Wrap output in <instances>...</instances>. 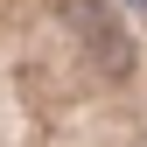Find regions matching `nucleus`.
I'll list each match as a JSON object with an SVG mask.
<instances>
[{
	"instance_id": "obj_2",
	"label": "nucleus",
	"mask_w": 147,
	"mask_h": 147,
	"mask_svg": "<svg viewBox=\"0 0 147 147\" xmlns=\"http://www.w3.org/2000/svg\"><path fill=\"white\" fill-rule=\"evenodd\" d=\"M126 7H147V0H126Z\"/></svg>"
},
{
	"instance_id": "obj_1",
	"label": "nucleus",
	"mask_w": 147,
	"mask_h": 147,
	"mask_svg": "<svg viewBox=\"0 0 147 147\" xmlns=\"http://www.w3.org/2000/svg\"><path fill=\"white\" fill-rule=\"evenodd\" d=\"M70 21L84 28V42H91V56H98L105 70H126V35L112 14H98V0H70Z\"/></svg>"
}]
</instances>
